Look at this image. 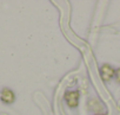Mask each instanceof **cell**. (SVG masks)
Instances as JSON below:
<instances>
[{"label":"cell","mask_w":120,"mask_h":115,"mask_svg":"<svg viewBox=\"0 0 120 115\" xmlns=\"http://www.w3.org/2000/svg\"><path fill=\"white\" fill-rule=\"evenodd\" d=\"M114 76H115L116 81H118V82L120 83V68H119L118 70H115V75H114Z\"/></svg>","instance_id":"cell-4"},{"label":"cell","mask_w":120,"mask_h":115,"mask_svg":"<svg viewBox=\"0 0 120 115\" xmlns=\"http://www.w3.org/2000/svg\"><path fill=\"white\" fill-rule=\"evenodd\" d=\"M0 98H1V101H3L4 103L11 104V103L14 102L15 95H14V93H13L12 89H10V88H4V89L1 90V93H0Z\"/></svg>","instance_id":"cell-2"},{"label":"cell","mask_w":120,"mask_h":115,"mask_svg":"<svg viewBox=\"0 0 120 115\" xmlns=\"http://www.w3.org/2000/svg\"><path fill=\"white\" fill-rule=\"evenodd\" d=\"M114 75H115V70L111 65L105 64V65L101 67V69H100V76H101V80L102 81L108 82L111 78L114 77Z\"/></svg>","instance_id":"cell-1"},{"label":"cell","mask_w":120,"mask_h":115,"mask_svg":"<svg viewBox=\"0 0 120 115\" xmlns=\"http://www.w3.org/2000/svg\"><path fill=\"white\" fill-rule=\"evenodd\" d=\"M65 100L67 102V104L71 108H74L78 106L79 103V91L74 90V91H67L65 94Z\"/></svg>","instance_id":"cell-3"}]
</instances>
